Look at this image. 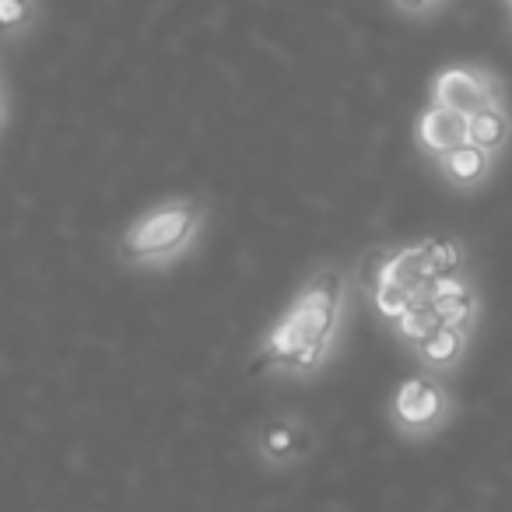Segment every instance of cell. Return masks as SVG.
Listing matches in <instances>:
<instances>
[{
  "mask_svg": "<svg viewBox=\"0 0 512 512\" xmlns=\"http://www.w3.org/2000/svg\"><path fill=\"white\" fill-rule=\"evenodd\" d=\"M200 221V207L183 200V204H165L158 211L144 214L141 221L127 228L123 235V256L127 260H151V256H169L193 235Z\"/></svg>",
  "mask_w": 512,
  "mask_h": 512,
  "instance_id": "cell-1",
  "label": "cell"
},
{
  "mask_svg": "<svg viewBox=\"0 0 512 512\" xmlns=\"http://www.w3.org/2000/svg\"><path fill=\"white\" fill-rule=\"evenodd\" d=\"M432 102L453 109V113L474 116L481 109L498 106V81L481 67H449L435 78Z\"/></svg>",
  "mask_w": 512,
  "mask_h": 512,
  "instance_id": "cell-2",
  "label": "cell"
},
{
  "mask_svg": "<svg viewBox=\"0 0 512 512\" xmlns=\"http://www.w3.org/2000/svg\"><path fill=\"white\" fill-rule=\"evenodd\" d=\"M337 306H341V278L337 274H323V278H316L306 288V295L295 302V309L288 316L302 327L306 341H327L334 334Z\"/></svg>",
  "mask_w": 512,
  "mask_h": 512,
  "instance_id": "cell-3",
  "label": "cell"
},
{
  "mask_svg": "<svg viewBox=\"0 0 512 512\" xmlns=\"http://www.w3.org/2000/svg\"><path fill=\"white\" fill-rule=\"evenodd\" d=\"M446 411V397L432 379H407L393 400V414L404 428H432Z\"/></svg>",
  "mask_w": 512,
  "mask_h": 512,
  "instance_id": "cell-4",
  "label": "cell"
},
{
  "mask_svg": "<svg viewBox=\"0 0 512 512\" xmlns=\"http://www.w3.org/2000/svg\"><path fill=\"white\" fill-rule=\"evenodd\" d=\"M467 120H470V116L453 113V109L435 106V102H432V109H428V113L418 120L421 148L432 151V155H449L453 148L467 144Z\"/></svg>",
  "mask_w": 512,
  "mask_h": 512,
  "instance_id": "cell-5",
  "label": "cell"
},
{
  "mask_svg": "<svg viewBox=\"0 0 512 512\" xmlns=\"http://www.w3.org/2000/svg\"><path fill=\"white\" fill-rule=\"evenodd\" d=\"M383 278L397 281V285L411 288V292L418 295L421 288L435 278L432 267H428V249L425 246H411V249H404V253L390 256V260H386V267H383Z\"/></svg>",
  "mask_w": 512,
  "mask_h": 512,
  "instance_id": "cell-6",
  "label": "cell"
},
{
  "mask_svg": "<svg viewBox=\"0 0 512 512\" xmlns=\"http://www.w3.org/2000/svg\"><path fill=\"white\" fill-rule=\"evenodd\" d=\"M467 141L484 151H498L505 141H509V116H505L498 106L474 113L467 120Z\"/></svg>",
  "mask_w": 512,
  "mask_h": 512,
  "instance_id": "cell-7",
  "label": "cell"
},
{
  "mask_svg": "<svg viewBox=\"0 0 512 512\" xmlns=\"http://www.w3.org/2000/svg\"><path fill=\"white\" fill-rule=\"evenodd\" d=\"M488 155L491 151L467 141L449 151V155H442V169H446V176L453 179V183H477V179H484V172H488Z\"/></svg>",
  "mask_w": 512,
  "mask_h": 512,
  "instance_id": "cell-8",
  "label": "cell"
},
{
  "mask_svg": "<svg viewBox=\"0 0 512 512\" xmlns=\"http://www.w3.org/2000/svg\"><path fill=\"white\" fill-rule=\"evenodd\" d=\"M435 327H439V316H435L432 295H418L414 306L397 320L400 337H404V341H414V344H425V337L432 334Z\"/></svg>",
  "mask_w": 512,
  "mask_h": 512,
  "instance_id": "cell-9",
  "label": "cell"
},
{
  "mask_svg": "<svg viewBox=\"0 0 512 512\" xmlns=\"http://www.w3.org/2000/svg\"><path fill=\"white\" fill-rule=\"evenodd\" d=\"M421 355L432 365H453L456 358L463 355V330L439 323V327L425 337V344H421Z\"/></svg>",
  "mask_w": 512,
  "mask_h": 512,
  "instance_id": "cell-10",
  "label": "cell"
},
{
  "mask_svg": "<svg viewBox=\"0 0 512 512\" xmlns=\"http://www.w3.org/2000/svg\"><path fill=\"white\" fill-rule=\"evenodd\" d=\"M432 306H435V316H439V323H446V327H456L463 330L470 320H474L477 313V302L470 292L463 295H432Z\"/></svg>",
  "mask_w": 512,
  "mask_h": 512,
  "instance_id": "cell-11",
  "label": "cell"
},
{
  "mask_svg": "<svg viewBox=\"0 0 512 512\" xmlns=\"http://www.w3.org/2000/svg\"><path fill=\"white\" fill-rule=\"evenodd\" d=\"M306 344V334H302L299 323L288 316V320H281V327L271 334V341H267V355L274 358V362H285L292 365L295 355H299V348Z\"/></svg>",
  "mask_w": 512,
  "mask_h": 512,
  "instance_id": "cell-12",
  "label": "cell"
},
{
  "mask_svg": "<svg viewBox=\"0 0 512 512\" xmlns=\"http://www.w3.org/2000/svg\"><path fill=\"white\" fill-rule=\"evenodd\" d=\"M414 299H418V295H414L411 288L397 285V281L383 278V281H379V288H376V309L386 316V320H400V316L414 306Z\"/></svg>",
  "mask_w": 512,
  "mask_h": 512,
  "instance_id": "cell-13",
  "label": "cell"
},
{
  "mask_svg": "<svg viewBox=\"0 0 512 512\" xmlns=\"http://www.w3.org/2000/svg\"><path fill=\"white\" fill-rule=\"evenodd\" d=\"M299 449V432H295L292 421H271L264 428V453L271 460H285Z\"/></svg>",
  "mask_w": 512,
  "mask_h": 512,
  "instance_id": "cell-14",
  "label": "cell"
},
{
  "mask_svg": "<svg viewBox=\"0 0 512 512\" xmlns=\"http://www.w3.org/2000/svg\"><path fill=\"white\" fill-rule=\"evenodd\" d=\"M425 249H428V267H432V274H456L460 271L463 253L453 239H428Z\"/></svg>",
  "mask_w": 512,
  "mask_h": 512,
  "instance_id": "cell-15",
  "label": "cell"
},
{
  "mask_svg": "<svg viewBox=\"0 0 512 512\" xmlns=\"http://www.w3.org/2000/svg\"><path fill=\"white\" fill-rule=\"evenodd\" d=\"M36 18V0H0V25L4 32H18Z\"/></svg>",
  "mask_w": 512,
  "mask_h": 512,
  "instance_id": "cell-16",
  "label": "cell"
},
{
  "mask_svg": "<svg viewBox=\"0 0 512 512\" xmlns=\"http://www.w3.org/2000/svg\"><path fill=\"white\" fill-rule=\"evenodd\" d=\"M323 348H327V341H306L299 348V355H295V369H313L316 362L323 358Z\"/></svg>",
  "mask_w": 512,
  "mask_h": 512,
  "instance_id": "cell-17",
  "label": "cell"
},
{
  "mask_svg": "<svg viewBox=\"0 0 512 512\" xmlns=\"http://www.w3.org/2000/svg\"><path fill=\"white\" fill-rule=\"evenodd\" d=\"M467 285H463L456 274H435L432 278V295H463Z\"/></svg>",
  "mask_w": 512,
  "mask_h": 512,
  "instance_id": "cell-18",
  "label": "cell"
},
{
  "mask_svg": "<svg viewBox=\"0 0 512 512\" xmlns=\"http://www.w3.org/2000/svg\"><path fill=\"white\" fill-rule=\"evenodd\" d=\"M404 15H428V11H435V8H442L446 0H393Z\"/></svg>",
  "mask_w": 512,
  "mask_h": 512,
  "instance_id": "cell-19",
  "label": "cell"
}]
</instances>
